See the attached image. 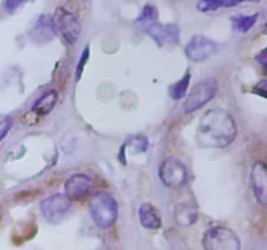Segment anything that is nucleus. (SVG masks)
<instances>
[{"instance_id":"obj_1","label":"nucleus","mask_w":267,"mask_h":250,"mask_svg":"<svg viewBox=\"0 0 267 250\" xmlns=\"http://www.w3.org/2000/svg\"><path fill=\"white\" fill-rule=\"evenodd\" d=\"M237 134L236 123L222 108H211L201 118L196 141L201 147L223 148L233 142Z\"/></svg>"},{"instance_id":"obj_2","label":"nucleus","mask_w":267,"mask_h":250,"mask_svg":"<svg viewBox=\"0 0 267 250\" xmlns=\"http://www.w3.org/2000/svg\"><path fill=\"white\" fill-rule=\"evenodd\" d=\"M89 211L94 223L99 228H111L118 220L119 206L115 198L109 193H98L93 195L89 204Z\"/></svg>"},{"instance_id":"obj_3","label":"nucleus","mask_w":267,"mask_h":250,"mask_svg":"<svg viewBox=\"0 0 267 250\" xmlns=\"http://www.w3.org/2000/svg\"><path fill=\"white\" fill-rule=\"evenodd\" d=\"M202 246L205 250H240L239 236L226 227H214L206 231L202 238Z\"/></svg>"},{"instance_id":"obj_4","label":"nucleus","mask_w":267,"mask_h":250,"mask_svg":"<svg viewBox=\"0 0 267 250\" xmlns=\"http://www.w3.org/2000/svg\"><path fill=\"white\" fill-rule=\"evenodd\" d=\"M55 31H59L67 43L75 44L81 35V24L77 16L64 8H58L52 17Z\"/></svg>"},{"instance_id":"obj_5","label":"nucleus","mask_w":267,"mask_h":250,"mask_svg":"<svg viewBox=\"0 0 267 250\" xmlns=\"http://www.w3.org/2000/svg\"><path fill=\"white\" fill-rule=\"evenodd\" d=\"M218 91V83L214 78H206L199 81L194 85L190 94L185 101V112L190 114L199 108H202L206 103H208L215 96Z\"/></svg>"},{"instance_id":"obj_6","label":"nucleus","mask_w":267,"mask_h":250,"mask_svg":"<svg viewBox=\"0 0 267 250\" xmlns=\"http://www.w3.org/2000/svg\"><path fill=\"white\" fill-rule=\"evenodd\" d=\"M159 177L167 188H181L188 180L187 167L176 158H168L159 167Z\"/></svg>"},{"instance_id":"obj_7","label":"nucleus","mask_w":267,"mask_h":250,"mask_svg":"<svg viewBox=\"0 0 267 250\" xmlns=\"http://www.w3.org/2000/svg\"><path fill=\"white\" fill-rule=\"evenodd\" d=\"M215 53H217V46L214 42L203 35H194L185 46V55L188 59L194 63L205 62Z\"/></svg>"},{"instance_id":"obj_8","label":"nucleus","mask_w":267,"mask_h":250,"mask_svg":"<svg viewBox=\"0 0 267 250\" xmlns=\"http://www.w3.org/2000/svg\"><path fill=\"white\" fill-rule=\"evenodd\" d=\"M69 199L64 194H54L40 202V211L48 222L58 223L69 211Z\"/></svg>"},{"instance_id":"obj_9","label":"nucleus","mask_w":267,"mask_h":250,"mask_svg":"<svg viewBox=\"0 0 267 250\" xmlns=\"http://www.w3.org/2000/svg\"><path fill=\"white\" fill-rule=\"evenodd\" d=\"M91 186H93V180L87 175H84V173L73 175V176L67 180L66 185H64L66 197L68 198L69 201L82 199L90 191Z\"/></svg>"},{"instance_id":"obj_10","label":"nucleus","mask_w":267,"mask_h":250,"mask_svg":"<svg viewBox=\"0 0 267 250\" xmlns=\"http://www.w3.org/2000/svg\"><path fill=\"white\" fill-rule=\"evenodd\" d=\"M250 185L255 199L264 206L267 202V170L261 162H257L253 166L250 172Z\"/></svg>"},{"instance_id":"obj_11","label":"nucleus","mask_w":267,"mask_h":250,"mask_svg":"<svg viewBox=\"0 0 267 250\" xmlns=\"http://www.w3.org/2000/svg\"><path fill=\"white\" fill-rule=\"evenodd\" d=\"M146 33L155 40L158 46L175 44L179 40V28H177V25L174 24L162 25L159 22H155L146 29Z\"/></svg>"},{"instance_id":"obj_12","label":"nucleus","mask_w":267,"mask_h":250,"mask_svg":"<svg viewBox=\"0 0 267 250\" xmlns=\"http://www.w3.org/2000/svg\"><path fill=\"white\" fill-rule=\"evenodd\" d=\"M31 38L37 43H47L55 35V29L52 25V19L50 16L42 15L35 22L34 28L31 29Z\"/></svg>"},{"instance_id":"obj_13","label":"nucleus","mask_w":267,"mask_h":250,"mask_svg":"<svg viewBox=\"0 0 267 250\" xmlns=\"http://www.w3.org/2000/svg\"><path fill=\"white\" fill-rule=\"evenodd\" d=\"M140 223L147 229H159L162 227V218L159 211L150 204H143L138 211Z\"/></svg>"},{"instance_id":"obj_14","label":"nucleus","mask_w":267,"mask_h":250,"mask_svg":"<svg viewBox=\"0 0 267 250\" xmlns=\"http://www.w3.org/2000/svg\"><path fill=\"white\" fill-rule=\"evenodd\" d=\"M58 99H59L58 91L56 90H50V91L44 93L38 101H35L31 110H33L34 114L39 115V116H46V115H48L52 111L54 107L58 103Z\"/></svg>"},{"instance_id":"obj_15","label":"nucleus","mask_w":267,"mask_h":250,"mask_svg":"<svg viewBox=\"0 0 267 250\" xmlns=\"http://www.w3.org/2000/svg\"><path fill=\"white\" fill-rule=\"evenodd\" d=\"M155 22H158V11L154 6L147 4V6L143 7L142 12H141L140 17L137 19L136 24L140 26L141 30L146 31V29L150 28Z\"/></svg>"},{"instance_id":"obj_16","label":"nucleus","mask_w":267,"mask_h":250,"mask_svg":"<svg viewBox=\"0 0 267 250\" xmlns=\"http://www.w3.org/2000/svg\"><path fill=\"white\" fill-rule=\"evenodd\" d=\"M175 218L180 226H192L197 220V211L194 207L184 205V206L177 207L175 211Z\"/></svg>"},{"instance_id":"obj_17","label":"nucleus","mask_w":267,"mask_h":250,"mask_svg":"<svg viewBox=\"0 0 267 250\" xmlns=\"http://www.w3.org/2000/svg\"><path fill=\"white\" fill-rule=\"evenodd\" d=\"M257 19L258 15L236 16V17H233L232 19L233 30L239 31V33H248V31L254 26Z\"/></svg>"},{"instance_id":"obj_18","label":"nucleus","mask_w":267,"mask_h":250,"mask_svg":"<svg viewBox=\"0 0 267 250\" xmlns=\"http://www.w3.org/2000/svg\"><path fill=\"white\" fill-rule=\"evenodd\" d=\"M189 82H190V74L185 73L181 80L177 81L176 83H174L171 87H170V96L175 101H179V99L183 98L185 94H187V90L189 87Z\"/></svg>"},{"instance_id":"obj_19","label":"nucleus","mask_w":267,"mask_h":250,"mask_svg":"<svg viewBox=\"0 0 267 250\" xmlns=\"http://www.w3.org/2000/svg\"><path fill=\"white\" fill-rule=\"evenodd\" d=\"M223 7V0H198L197 8L201 12H211L218 11Z\"/></svg>"},{"instance_id":"obj_20","label":"nucleus","mask_w":267,"mask_h":250,"mask_svg":"<svg viewBox=\"0 0 267 250\" xmlns=\"http://www.w3.org/2000/svg\"><path fill=\"white\" fill-rule=\"evenodd\" d=\"M147 146H149V141H147L146 137L138 136L132 139V147L134 148V152L136 153L146 152Z\"/></svg>"},{"instance_id":"obj_21","label":"nucleus","mask_w":267,"mask_h":250,"mask_svg":"<svg viewBox=\"0 0 267 250\" xmlns=\"http://www.w3.org/2000/svg\"><path fill=\"white\" fill-rule=\"evenodd\" d=\"M11 127H12V121L8 118H0V141L8 134Z\"/></svg>"},{"instance_id":"obj_22","label":"nucleus","mask_w":267,"mask_h":250,"mask_svg":"<svg viewBox=\"0 0 267 250\" xmlns=\"http://www.w3.org/2000/svg\"><path fill=\"white\" fill-rule=\"evenodd\" d=\"M24 2H25V0H6V2H4V7H6L7 11L12 12V11L17 10Z\"/></svg>"},{"instance_id":"obj_23","label":"nucleus","mask_w":267,"mask_h":250,"mask_svg":"<svg viewBox=\"0 0 267 250\" xmlns=\"http://www.w3.org/2000/svg\"><path fill=\"white\" fill-rule=\"evenodd\" d=\"M87 56H89V48H85L84 54H82V58H81V60L78 62V67H77V80L81 77V73H82V69H84V65H85V62L87 60Z\"/></svg>"},{"instance_id":"obj_24","label":"nucleus","mask_w":267,"mask_h":250,"mask_svg":"<svg viewBox=\"0 0 267 250\" xmlns=\"http://www.w3.org/2000/svg\"><path fill=\"white\" fill-rule=\"evenodd\" d=\"M245 2H252V0H223V7H235Z\"/></svg>"},{"instance_id":"obj_25","label":"nucleus","mask_w":267,"mask_h":250,"mask_svg":"<svg viewBox=\"0 0 267 250\" xmlns=\"http://www.w3.org/2000/svg\"><path fill=\"white\" fill-rule=\"evenodd\" d=\"M264 56H266V51H263V53H262V56H258V58H257V59L258 60H261V64H266V59H264Z\"/></svg>"}]
</instances>
